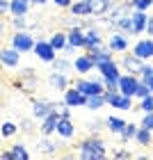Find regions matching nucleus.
<instances>
[{
    "mask_svg": "<svg viewBox=\"0 0 153 160\" xmlns=\"http://www.w3.org/2000/svg\"><path fill=\"white\" fill-rule=\"evenodd\" d=\"M5 12H9V2H7V0H0V14H5Z\"/></svg>",
    "mask_w": 153,
    "mask_h": 160,
    "instance_id": "41",
    "label": "nucleus"
},
{
    "mask_svg": "<svg viewBox=\"0 0 153 160\" xmlns=\"http://www.w3.org/2000/svg\"><path fill=\"white\" fill-rule=\"evenodd\" d=\"M64 103L69 108H80V105H87V96L82 92H78L76 87L73 89H64Z\"/></svg>",
    "mask_w": 153,
    "mask_h": 160,
    "instance_id": "5",
    "label": "nucleus"
},
{
    "mask_svg": "<svg viewBox=\"0 0 153 160\" xmlns=\"http://www.w3.org/2000/svg\"><path fill=\"white\" fill-rule=\"evenodd\" d=\"M142 110L144 112H153V96H151V94L142 98Z\"/></svg>",
    "mask_w": 153,
    "mask_h": 160,
    "instance_id": "35",
    "label": "nucleus"
},
{
    "mask_svg": "<svg viewBox=\"0 0 153 160\" xmlns=\"http://www.w3.org/2000/svg\"><path fill=\"white\" fill-rule=\"evenodd\" d=\"M30 2H37V5H43L46 0H30Z\"/></svg>",
    "mask_w": 153,
    "mask_h": 160,
    "instance_id": "46",
    "label": "nucleus"
},
{
    "mask_svg": "<svg viewBox=\"0 0 153 160\" xmlns=\"http://www.w3.org/2000/svg\"><path fill=\"white\" fill-rule=\"evenodd\" d=\"M140 73L144 76V78H149V76H153V67H142V71Z\"/></svg>",
    "mask_w": 153,
    "mask_h": 160,
    "instance_id": "38",
    "label": "nucleus"
},
{
    "mask_svg": "<svg viewBox=\"0 0 153 160\" xmlns=\"http://www.w3.org/2000/svg\"><path fill=\"white\" fill-rule=\"evenodd\" d=\"M16 130H18V126H16V123H12V121H5L2 126H0V133H2V137L16 135Z\"/></svg>",
    "mask_w": 153,
    "mask_h": 160,
    "instance_id": "31",
    "label": "nucleus"
},
{
    "mask_svg": "<svg viewBox=\"0 0 153 160\" xmlns=\"http://www.w3.org/2000/svg\"><path fill=\"white\" fill-rule=\"evenodd\" d=\"M151 2H153V0H133V2H130V5H133L135 7V9H149V7H151Z\"/></svg>",
    "mask_w": 153,
    "mask_h": 160,
    "instance_id": "36",
    "label": "nucleus"
},
{
    "mask_svg": "<svg viewBox=\"0 0 153 160\" xmlns=\"http://www.w3.org/2000/svg\"><path fill=\"white\" fill-rule=\"evenodd\" d=\"M94 67H96V64H94V60H91L89 55H80L78 60L73 62V69L78 71V73H89Z\"/></svg>",
    "mask_w": 153,
    "mask_h": 160,
    "instance_id": "15",
    "label": "nucleus"
},
{
    "mask_svg": "<svg viewBox=\"0 0 153 160\" xmlns=\"http://www.w3.org/2000/svg\"><path fill=\"white\" fill-rule=\"evenodd\" d=\"M50 112H53V103H50V101H34V105H32V114L34 117L43 119Z\"/></svg>",
    "mask_w": 153,
    "mask_h": 160,
    "instance_id": "17",
    "label": "nucleus"
},
{
    "mask_svg": "<svg viewBox=\"0 0 153 160\" xmlns=\"http://www.w3.org/2000/svg\"><path fill=\"white\" fill-rule=\"evenodd\" d=\"M98 67V71L103 73V78H110V80H119L121 76H119V69H116V64H114V60H107V62H101V64H96Z\"/></svg>",
    "mask_w": 153,
    "mask_h": 160,
    "instance_id": "10",
    "label": "nucleus"
},
{
    "mask_svg": "<svg viewBox=\"0 0 153 160\" xmlns=\"http://www.w3.org/2000/svg\"><path fill=\"white\" fill-rule=\"evenodd\" d=\"M123 67H126L128 71H130V73H140V71H142V67H144V64H142V60H140V57H137V55H133V57H130V55H126V57H123Z\"/></svg>",
    "mask_w": 153,
    "mask_h": 160,
    "instance_id": "18",
    "label": "nucleus"
},
{
    "mask_svg": "<svg viewBox=\"0 0 153 160\" xmlns=\"http://www.w3.org/2000/svg\"><path fill=\"white\" fill-rule=\"evenodd\" d=\"M27 5H30V0H12V2H9V12H12V16L27 14Z\"/></svg>",
    "mask_w": 153,
    "mask_h": 160,
    "instance_id": "22",
    "label": "nucleus"
},
{
    "mask_svg": "<svg viewBox=\"0 0 153 160\" xmlns=\"http://www.w3.org/2000/svg\"><path fill=\"white\" fill-rule=\"evenodd\" d=\"M71 14H73V16H91V5H89V0H78V2H71Z\"/></svg>",
    "mask_w": 153,
    "mask_h": 160,
    "instance_id": "16",
    "label": "nucleus"
},
{
    "mask_svg": "<svg viewBox=\"0 0 153 160\" xmlns=\"http://www.w3.org/2000/svg\"><path fill=\"white\" fill-rule=\"evenodd\" d=\"M48 85L53 87V89H67L69 87V78H67V73H60V71H55V73H50L48 76Z\"/></svg>",
    "mask_w": 153,
    "mask_h": 160,
    "instance_id": "13",
    "label": "nucleus"
},
{
    "mask_svg": "<svg viewBox=\"0 0 153 160\" xmlns=\"http://www.w3.org/2000/svg\"><path fill=\"white\" fill-rule=\"evenodd\" d=\"M34 55L39 57L41 62H53L55 60V53L57 50L50 46V41H43V39H39V41H34Z\"/></svg>",
    "mask_w": 153,
    "mask_h": 160,
    "instance_id": "4",
    "label": "nucleus"
},
{
    "mask_svg": "<svg viewBox=\"0 0 153 160\" xmlns=\"http://www.w3.org/2000/svg\"><path fill=\"white\" fill-rule=\"evenodd\" d=\"M21 128L30 133V130H32V121H30V119H23V123H21Z\"/></svg>",
    "mask_w": 153,
    "mask_h": 160,
    "instance_id": "40",
    "label": "nucleus"
},
{
    "mask_svg": "<svg viewBox=\"0 0 153 160\" xmlns=\"http://www.w3.org/2000/svg\"><path fill=\"white\" fill-rule=\"evenodd\" d=\"M0 158H5V160H12V151H2V153H0Z\"/></svg>",
    "mask_w": 153,
    "mask_h": 160,
    "instance_id": "45",
    "label": "nucleus"
},
{
    "mask_svg": "<svg viewBox=\"0 0 153 160\" xmlns=\"http://www.w3.org/2000/svg\"><path fill=\"white\" fill-rule=\"evenodd\" d=\"M67 43H71L76 48H85V32L80 30V25L73 28L71 32H67Z\"/></svg>",
    "mask_w": 153,
    "mask_h": 160,
    "instance_id": "14",
    "label": "nucleus"
},
{
    "mask_svg": "<svg viewBox=\"0 0 153 160\" xmlns=\"http://www.w3.org/2000/svg\"><path fill=\"white\" fill-rule=\"evenodd\" d=\"M50 64H53V69L60 71V73H69V69H71V62L69 60H57V57H55Z\"/></svg>",
    "mask_w": 153,
    "mask_h": 160,
    "instance_id": "30",
    "label": "nucleus"
},
{
    "mask_svg": "<svg viewBox=\"0 0 153 160\" xmlns=\"http://www.w3.org/2000/svg\"><path fill=\"white\" fill-rule=\"evenodd\" d=\"M107 128H110L112 133H121V130L126 128V121L119 119V117H110L107 119Z\"/></svg>",
    "mask_w": 153,
    "mask_h": 160,
    "instance_id": "28",
    "label": "nucleus"
},
{
    "mask_svg": "<svg viewBox=\"0 0 153 160\" xmlns=\"http://www.w3.org/2000/svg\"><path fill=\"white\" fill-rule=\"evenodd\" d=\"M105 103H107V101H105L103 94H94V96H87V108H89V110H101V108H103Z\"/></svg>",
    "mask_w": 153,
    "mask_h": 160,
    "instance_id": "24",
    "label": "nucleus"
},
{
    "mask_svg": "<svg viewBox=\"0 0 153 160\" xmlns=\"http://www.w3.org/2000/svg\"><path fill=\"white\" fill-rule=\"evenodd\" d=\"M137 85H140V80H137L133 73H130V76H121V78H119V92H121V94H126V96H135Z\"/></svg>",
    "mask_w": 153,
    "mask_h": 160,
    "instance_id": "6",
    "label": "nucleus"
},
{
    "mask_svg": "<svg viewBox=\"0 0 153 160\" xmlns=\"http://www.w3.org/2000/svg\"><path fill=\"white\" fill-rule=\"evenodd\" d=\"M146 32H149V34H153V18H149V21H146Z\"/></svg>",
    "mask_w": 153,
    "mask_h": 160,
    "instance_id": "43",
    "label": "nucleus"
},
{
    "mask_svg": "<svg viewBox=\"0 0 153 160\" xmlns=\"http://www.w3.org/2000/svg\"><path fill=\"white\" fill-rule=\"evenodd\" d=\"M137 133V126H133V123H126V128L121 130V140H130V137H135Z\"/></svg>",
    "mask_w": 153,
    "mask_h": 160,
    "instance_id": "33",
    "label": "nucleus"
},
{
    "mask_svg": "<svg viewBox=\"0 0 153 160\" xmlns=\"http://www.w3.org/2000/svg\"><path fill=\"white\" fill-rule=\"evenodd\" d=\"M0 64L2 67H18V50L16 48H5L0 50Z\"/></svg>",
    "mask_w": 153,
    "mask_h": 160,
    "instance_id": "9",
    "label": "nucleus"
},
{
    "mask_svg": "<svg viewBox=\"0 0 153 160\" xmlns=\"http://www.w3.org/2000/svg\"><path fill=\"white\" fill-rule=\"evenodd\" d=\"M12 43H14V48L18 50V53H27V50H32L34 48V39H32V34H27L25 30H18L16 34L12 37Z\"/></svg>",
    "mask_w": 153,
    "mask_h": 160,
    "instance_id": "3",
    "label": "nucleus"
},
{
    "mask_svg": "<svg viewBox=\"0 0 153 160\" xmlns=\"http://www.w3.org/2000/svg\"><path fill=\"white\" fill-rule=\"evenodd\" d=\"M110 48L112 50H116V53H121V50H126L128 48V41H126V37H123V34H112L110 37Z\"/></svg>",
    "mask_w": 153,
    "mask_h": 160,
    "instance_id": "23",
    "label": "nucleus"
},
{
    "mask_svg": "<svg viewBox=\"0 0 153 160\" xmlns=\"http://www.w3.org/2000/svg\"><path fill=\"white\" fill-rule=\"evenodd\" d=\"M37 151H39V153H55V151H57V144H55L53 140H48V137H43V140L37 144Z\"/></svg>",
    "mask_w": 153,
    "mask_h": 160,
    "instance_id": "26",
    "label": "nucleus"
},
{
    "mask_svg": "<svg viewBox=\"0 0 153 160\" xmlns=\"http://www.w3.org/2000/svg\"><path fill=\"white\" fill-rule=\"evenodd\" d=\"M89 5H91V14L101 16V14L110 12V5H112V0H89Z\"/></svg>",
    "mask_w": 153,
    "mask_h": 160,
    "instance_id": "21",
    "label": "nucleus"
},
{
    "mask_svg": "<svg viewBox=\"0 0 153 160\" xmlns=\"http://www.w3.org/2000/svg\"><path fill=\"white\" fill-rule=\"evenodd\" d=\"M149 94H151V89H149V85H146V82H144V80H142V82L137 85V92H135V96H140V98H144V96H149Z\"/></svg>",
    "mask_w": 153,
    "mask_h": 160,
    "instance_id": "34",
    "label": "nucleus"
},
{
    "mask_svg": "<svg viewBox=\"0 0 153 160\" xmlns=\"http://www.w3.org/2000/svg\"><path fill=\"white\" fill-rule=\"evenodd\" d=\"M85 48L91 50V48H101V34L98 30H89L85 32Z\"/></svg>",
    "mask_w": 153,
    "mask_h": 160,
    "instance_id": "20",
    "label": "nucleus"
},
{
    "mask_svg": "<svg viewBox=\"0 0 153 160\" xmlns=\"http://www.w3.org/2000/svg\"><path fill=\"white\" fill-rule=\"evenodd\" d=\"M144 82H146V85H149V89L153 92V76H149V78H144Z\"/></svg>",
    "mask_w": 153,
    "mask_h": 160,
    "instance_id": "44",
    "label": "nucleus"
},
{
    "mask_svg": "<svg viewBox=\"0 0 153 160\" xmlns=\"http://www.w3.org/2000/svg\"><path fill=\"white\" fill-rule=\"evenodd\" d=\"M130 16H133V34H140V32L146 30V21H149V16H146L142 9H135Z\"/></svg>",
    "mask_w": 153,
    "mask_h": 160,
    "instance_id": "11",
    "label": "nucleus"
},
{
    "mask_svg": "<svg viewBox=\"0 0 153 160\" xmlns=\"http://www.w3.org/2000/svg\"><path fill=\"white\" fill-rule=\"evenodd\" d=\"M50 46H53L55 50H62L64 46H67V32H55L53 39H50Z\"/></svg>",
    "mask_w": 153,
    "mask_h": 160,
    "instance_id": "27",
    "label": "nucleus"
},
{
    "mask_svg": "<svg viewBox=\"0 0 153 160\" xmlns=\"http://www.w3.org/2000/svg\"><path fill=\"white\" fill-rule=\"evenodd\" d=\"M80 156L85 160H96V158H105V144L98 137H87L80 144Z\"/></svg>",
    "mask_w": 153,
    "mask_h": 160,
    "instance_id": "1",
    "label": "nucleus"
},
{
    "mask_svg": "<svg viewBox=\"0 0 153 160\" xmlns=\"http://www.w3.org/2000/svg\"><path fill=\"white\" fill-rule=\"evenodd\" d=\"M12 160H25V158H30V153H27V149H25V144H12Z\"/></svg>",
    "mask_w": 153,
    "mask_h": 160,
    "instance_id": "25",
    "label": "nucleus"
},
{
    "mask_svg": "<svg viewBox=\"0 0 153 160\" xmlns=\"http://www.w3.org/2000/svg\"><path fill=\"white\" fill-rule=\"evenodd\" d=\"M142 126H144V128H149V130H153V112H146V117H144Z\"/></svg>",
    "mask_w": 153,
    "mask_h": 160,
    "instance_id": "37",
    "label": "nucleus"
},
{
    "mask_svg": "<svg viewBox=\"0 0 153 160\" xmlns=\"http://www.w3.org/2000/svg\"><path fill=\"white\" fill-rule=\"evenodd\" d=\"M135 140L140 142V144H151V130L149 128H137V133H135Z\"/></svg>",
    "mask_w": 153,
    "mask_h": 160,
    "instance_id": "29",
    "label": "nucleus"
},
{
    "mask_svg": "<svg viewBox=\"0 0 153 160\" xmlns=\"http://www.w3.org/2000/svg\"><path fill=\"white\" fill-rule=\"evenodd\" d=\"M57 121H60V112H57V110H53L50 114H46V117H43V123H41V135H50V133H55Z\"/></svg>",
    "mask_w": 153,
    "mask_h": 160,
    "instance_id": "8",
    "label": "nucleus"
},
{
    "mask_svg": "<svg viewBox=\"0 0 153 160\" xmlns=\"http://www.w3.org/2000/svg\"><path fill=\"white\" fill-rule=\"evenodd\" d=\"M114 156H116V158H130L128 151H114Z\"/></svg>",
    "mask_w": 153,
    "mask_h": 160,
    "instance_id": "42",
    "label": "nucleus"
},
{
    "mask_svg": "<svg viewBox=\"0 0 153 160\" xmlns=\"http://www.w3.org/2000/svg\"><path fill=\"white\" fill-rule=\"evenodd\" d=\"M76 89L82 92L85 96H94V94H103L105 85L101 80H76Z\"/></svg>",
    "mask_w": 153,
    "mask_h": 160,
    "instance_id": "2",
    "label": "nucleus"
},
{
    "mask_svg": "<svg viewBox=\"0 0 153 160\" xmlns=\"http://www.w3.org/2000/svg\"><path fill=\"white\" fill-rule=\"evenodd\" d=\"M55 133L64 137V140H69V137H73L76 133V128H73V121H71L69 117H60V121H57V128H55Z\"/></svg>",
    "mask_w": 153,
    "mask_h": 160,
    "instance_id": "7",
    "label": "nucleus"
},
{
    "mask_svg": "<svg viewBox=\"0 0 153 160\" xmlns=\"http://www.w3.org/2000/svg\"><path fill=\"white\" fill-rule=\"evenodd\" d=\"M53 2H55L57 7H71V2H73V0H53Z\"/></svg>",
    "mask_w": 153,
    "mask_h": 160,
    "instance_id": "39",
    "label": "nucleus"
},
{
    "mask_svg": "<svg viewBox=\"0 0 153 160\" xmlns=\"http://www.w3.org/2000/svg\"><path fill=\"white\" fill-rule=\"evenodd\" d=\"M135 55L140 57V60H149V57H153V41L151 39H142L135 46Z\"/></svg>",
    "mask_w": 153,
    "mask_h": 160,
    "instance_id": "12",
    "label": "nucleus"
},
{
    "mask_svg": "<svg viewBox=\"0 0 153 160\" xmlns=\"http://www.w3.org/2000/svg\"><path fill=\"white\" fill-rule=\"evenodd\" d=\"M130 9H133V5H130V2H126V5H119V7H114V9L110 12V21H112V23H116V21H121L123 16H128V14H130Z\"/></svg>",
    "mask_w": 153,
    "mask_h": 160,
    "instance_id": "19",
    "label": "nucleus"
},
{
    "mask_svg": "<svg viewBox=\"0 0 153 160\" xmlns=\"http://www.w3.org/2000/svg\"><path fill=\"white\" fill-rule=\"evenodd\" d=\"M119 30H123V32H133V16H123L121 21H116L114 23Z\"/></svg>",
    "mask_w": 153,
    "mask_h": 160,
    "instance_id": "32",
    "label": "nucleus"
}]
</instances>
